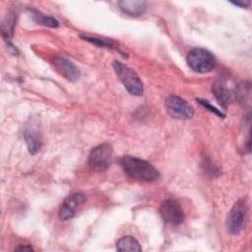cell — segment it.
<instances>
[{"instance_id":"6da1fadb","label":"cell","mask_w":252,"mask_h":252,"mask_svg":"<svg viewBox=\"0 0 252 252\" xmlns=\"http://www.w3.org/2000/svg\"><path fill=\"white\" fill-rule=\"evenodd\" d=\"M124 172L132 179L142 182L156 181L159 173L156 167L147 160L132 156H125L120 160Z\"/></svg>"},{"instance_id":"7a4b0ae2","label":"cell","mask_w":252,"mask_h":252,"mask_svg":"<svg viewBox=\"0 0 252 252\" xmlns=\"http://www.w3.org/2000/svg\"><path fill=\"white\" fill-rule=\"evenodd\" d=\"M112 65L117 77L124 85L128 93L135 96L142 95L144 92V87L136 72L119 61H113Z\"/></svg>"},{"instance_id":"3957f363","label":"cell","mask_w":252,"mask_h":252,"mask_svg":"<svg viewBox=\"0 0 252 252\" xmlns=\"http://www.w3.org/2000/svg\"><path fill=\"white\" fill-rule=\"evenodd\" d=\"M188 66L197 73H208L216 66L214 55L204 48H193L187 54Z\"/></svg>"},{"instance_id":"277c9868","label":"cell","mask_w":252,"mask_h":252,"mask_svg":"<svg viewBox=\"0 0 252 252\" xmlns=\"http://www.w3.org/2000/svg\"><path fill=\"white\" fill-rule=\"evenodd\" d=\"M112 147L107 144H101L94 148L89 156V165L93 170L104 171L106 170L111 162Z\"/></svg>"},{"instance_id":"5b68a950","label":"cell","mask_w":252,"mask_h":252,"mask_svg":"<svg viewBox=\"0 0 252 252\" xmlns=\"http://www.w3.org/2000/svg\"><path fill=\"white\" fill-rule=\"evenodd\" d=\"M165 109L168 115L174 119L187 120L193 117V107L178 95H170L165 100Z\"/></svg>"},{"instance_id":"8992f818","label":"cell","mask_w":252,"mask_h":252,"mask_svg":"<svg viewBox=\"0 0 252 252\" xmlns=\"http://www.w3.org/2000/svg\"><path fill=\"white\" fill-rule=\"evenodd\" d=\"M246 219V206L243 200L237 201L233 207L231 208L230 212L227 215L225 227L229 234L236 235L238 234L245 223Z\"/></svg>"},{"instance_id":"52a82bcc","label":"cell","mask_w":252,"mask_h":252,"mask_svg":"<svg viewBox=\"0 0 252 252\" xmlns=\"http://www.w3.org/2000/svg\"><path fill=\"white\" fill-rule=\"evenodd\" d=\"M159 213L164 221L173 225L182 223L184 220V213L180 204L173 199L163 201L160 205Z\"/></svg>"},{"instance_id":"ba28073f","label":"cell","mask_w":252,"mask_h":252,"mask_svg":"<svg viewBox=\"0 0 252 252\" xmlns=\"http://www.w3.org/2000/svg\"><path fill=\"white\" fill-rule=\"evenodd\" d=\"M86 196L81 192H76L69 195L64 200L59 209V219L61 220H68L72 219L75 216L77 210L84 204Z\"/></svg>"},{"instance_id":"9c48e42d","label":"cell","mask_w":252,"mask_h":252,"mask_svg":"<svg viewBox=\"0 0 252 252\" xmlns=\"http://www.w3.org/2000/svg\"><path fill=\"white\" fill-rule=\"evenodd\" d=\"M55 65L59 73L70 82H76L80 78L79 68L65 57H57Z\"/></svg>"},{"instance_id":"30bf717a","label":"cell","mask_w":252,"mask_h":252,"mask_svg":"<svg viewBox=\"0 0 252 252\" xmlns=\"http://www.w3.org/2000/svg\"><path fill=\"white\" fill-rule=\"evenodd\" d=\"M24 137L30 154L35 155L41 147V137L37 128L32 124L27 126L24 131Z\"/></svg>"},{"instance_id":"8fae6325","label":"cell","mask_w":252,"mask_h":252,"mask_svg":"<svg viewBox=\"0 0 252 252\" xmlns=\"http://www.w3.org/2000/svg\"><path fill=\"white\" fill-rule=\"evenodd\" d=\"M120 10L132 17L143 15L147 10V2L141 0H123L118 2Z\"/></svg>"},{"instance_id":"7c38bea8","label":"cell","mask_w":252,"mask_h":252,"mask_svg":"<svg viewBox=\"0 0 252 252\" xmlns=\"http://www.w3.org/2000/svg\"><path fill=\"white\" fill-rule=\"evenodd\" d=\"M212 91L217 97V99L220 101V103L223 106L228 105L231 103L234 99V94L228 90L225 86V84L221 81H217L212 88Z\"/></svg>"},{"instance_id":"4fadbf2b","label":"cell","mask_w":252,"mask_h":252,"mask_svg":"<svg viewBox=\"0 0 252 252\" xmlns=\"http://www.w3.org/2000/svg\"><path fill=\"white\" fill-rule=\"evenodd\" d=\"M116 249L118 251H142V247L138 240L131 235L121 237L116 243Z\"/></svg>"},{"instance_id":"5bb4252c","label":"cell","mask_w":252,"mask_h":252,"mask_svg":"<svg viewBox=\"0 0 252 252\" xmlns=\"http://www.w3.org/2000/svg\"><path fill=\"white\" fill-rule=\"evenodd\" d=\"M32 16L33 18V20L37 23V24H40V25H43V26H46V27H49V28H56L59 26V23L56 19L50 17V16H46V15H43L42 13L38 12V11H35V10H32Z\"/></svg>"},{"instance_id":"9a60e30c","label":"cell","mask_w":252,"mask_h":252,"mask_svg":"<svg viewBox=\"0 0 252 252\" xmlns=\"http://www.w3.org/2000/svg\"><path fill=\"white\" fill-rule=\"evenodd\" d=\"M201 105H203L204 107H206L207 109H209L211 112H214L215 114H217V115H219L220 117H224V114L220 111V110H219L218 108H216L215 106H213L209 101H207V100H204V99H200V98H198V99H196Z\"/></svg>"},{"instance_id":"2e32d148","label":"cell","mask_w":252,"mask_h":252,"mask_svg":"<svg viewBox=\"0 0 252 252\" xmlns=\"http://www.w3.org/2000/svg\"><path fill=\"white\" fill-rule=\"evenodd\" d=\"M83 38H85L86 40L92 42V43H94L96 45H99V46H102V47H110L112 46L111 42L105 40V39H100V38H94V37H89V36H82Z\"/></svg>"},{"instance_id":"e0dca14e","label":"cell","mask_w":252,"mask_h":252,"mask_svg":"<svg viewBox=\"0 0 252 252\" xmlns=\"http://www.w3.org/2000/svg\"><path fill=\"white\" fill-rule=\"evenodd\" d=\"M15 250H17V251H32L33 248L30 245H21V246L16 247Z\"/></svg>"}]
</instances>
